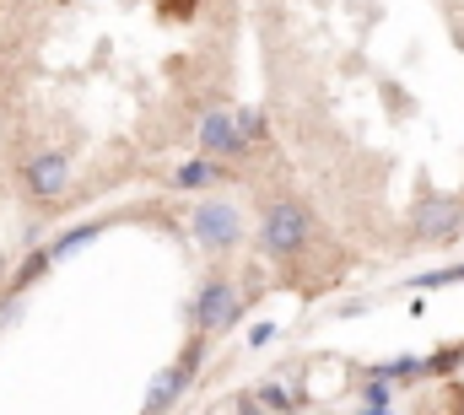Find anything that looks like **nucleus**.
Here are the masks:
<instances>
[{
  "mask_svg": "<svg viewBox=\"0 0 464 415\" xmlns=\"http://www.w3.org/2000/svg\"><path fill=\"white\" fill-rule=\"evenodd\" d=\"M254 405H259V410H292V394H286V389H281V383H265V389H259V400H254Z\"/></svg>",
  "mask_w": 464,
  "mask_h": 415,
  "instance_id": "nucleus-11",
  "label": "nucleus"
},
{
  "mask_svg": "<svg viewBox=\"0 0 464 415\" xmlns=\"http://www.w3.org/2000/svg\"><path fill=\"white\" fill-rule=\"evenodd\" d=\"M237 415H265V410H259L254 400H237Z\"/></svg>",
  "mask_w": 464,
  "mask_h": 415,
  "instance_id": "nucleus-16",
  "label": "nucleus"
},
{
  "mask_svg": "<svg viewBox=\"0 0 464 415\" xmlns=\"http://www.w3.org/2000/svg\"><path fill=\"white\" fill-rule=\"evenodd\" d=\"M367 400H372V410H389V389H383V383H372Z\"/></svg>",
  "mask_w": 464,
  "mask_h": 415,
  "instance_id": "nucleus-15",
  "label": "nucleus"
},
{
  "mask_svg": "<svg viewBox=\"0 0 464 415\" xmlns=\"http://www.w3.org/2000/svg\"><path fill=\"white\" fill-rule=\"evenodd\" d=\"M459 221H464V216H459V206H454V200H427V206H421V216H416V232H421V237H449Z\"/></svg>",
  "mask_w": 464,
  "mask_h": 415,
  "instance_id": "nucleus-6",
  "label": "nucleus"
},
{
  "mask_svg": "<svg viewBox=\"0 0 464 415\" xmlns=\"http://www.w3.org/2000/svg\"><path fill=\"white\" fill-rule=\"evenodd\" d=\"M200 146H206L211 162H217V157H232V151H243L232 113H206V119H200Z\"/></svg>",
  "mask_w": 464,
  "mask_h": 415,
  "instance_id": "nucleus-5",
  "label": "nucleus"
},
{
  "mask_svg": "<svg viewBox=\"0 0 464 415\" xmlns=\"http://www.w3.org/2000/svg\"><path fill=\"white\" fill-rule=\"evenodd\" d=\"M189 227H195V237H200L206 248H232V243H237V210L222 206V200L200 206L189 216Z\"/></svg>",
  "mask_w": 464,
  "mask_h": 415,
  "instance_id": "nucleus-3",
  "label": "nucleus"
},
{
  "mask_svg": "<svg viewBox=\"0 0 464 415\" xmlns=\"http://www.w3.org/2000/svg\"><path fill=\"white\" fill-rule=\"evenodd\" d=\"M454 281H464V265H454V270H432V275H416L411 286H454Z\"/></svg>",
  "mask_w": 464,
  "mask_h": 415,
  "instance_id": "nucleus-12",
  "label": "nucleus"
},
{
  "mask_svg": "<svg viewBox=\"0 0 464 415\" xmlns=\"http://www.w3.org/2000/svg\"><path fill=\"white\" fill-rule=\"evenodd\" d=\"M372 415H389V410H372Z\"/></svg>",
  "mask_w": 464,
  "mask_h": 415,
  "instance_id": "nucleus-17",
  "label": "nucleus"
},
{
  "mask_svg": "<svg viewBox=\"0 0 464 415\" xmlns=\"http://www.w3.org/2000/svg\"><path fill=\"white\" fill-rule=\"evenodd\" d=\"M44 270H49V254H33V259H27V265L16 270V286H27V281H38Z\"/></svg>",
  "mask_w": 464,
  "mask_h": 415,
  "instance_id": "nucleus-13",
  "label": "nucleus"
},
{
  "mask_svg": "<svg viewBox=\"0 0 464 415\" xmlns=\"http://www.w3.org/2000/svg\"><path fill=\"white\" fill-rule=\"evenodd\" d=\"M232 318H237V292H232L227 281H211L206 292H200V303H195V323L200 329H227Z\"/></svg>",
  "mask_w": 464,
  "mask_h": 415,
  "instance_id": "nucleus-4",
  "label": "nucleus"
},
{
  "mask_svg": "<svg viewBox=\"0 0 464 415\" xmlns=\"http://www.w3.org/2000/svg\"><path fill=\"white\" fill-rule=\"evenodd\" d=\"M98 232H103L98 221H87V227H76V232H65V237H60L54 248H49V259H65V254H76V248H87V243H92Z\"/></svg>",
  "mask_w": 464,
  "mask_h": 415,
  "instance_id": "nucleus-9",
  "label": "nucleus"
},
{
  "mask_svg": "<svg viewBox=\"0 0 464 415\" xmlns=\"http://www.w3.org/2000/svg\"><path fill=\"white\" fill-rule=\"evenodd\" d=\"M217 179H222V168H217L211 157H195V162H184V168L173 173L179 189H206V184H217Z\"/></svg>",
  "mask_w": 464,
  "mask_h": 415,
  "instance_id": "nucleus-8",
  "label": "nucleus"
},
{
  "mask_svg": "<svg viewBox=\"0 0 464 415\" xmlns=\"http://www.w3.org/2000/svg\"><path fill=\"white\" fill-rule=\"evenodd\" d=\"M232 124H237V140H259V135H265V113H259V108H243Z\"/></svg>",
  "mask_w": 464,
  "mask_h": 415,
  "instance_id": "nucleus-10",
  "label": "nucleus"
},
{
  "mask_svg": "<svg viewBox=\"0 0 464 415\" xmlns=\"http://www.w3.org/2000/svg\"><path fill=\"white\" fill-rule=\"evenodd\" d=\"M184 383H189V378H184L179 367L157 372V378H151V394H146V415H162L173 400H179V394H184Z\"/></svg>",
  "mask_w": 464,
  "mask_h": 415,
  "instance_id": "nucleus-7",
  "label": "nucleus"
},
{
  "mask_svg": "<svg viewBox=\"0 0 464 415\" xmlns=\"http://www.w3.org/2000/svg\"><path fill=\"white\" fill-rule=\"evenodd\" d=\"M270 340H276V323H254L248 329V345H270Z\"/></svg>",
  "mask_w": 464,
  "mask_h": 415,
  "instance_id": "nucleus-14",
  "label": "nucleus"
},
{
  "mask_svg": "<svg viewBox=\"0 0 464 415\" xmlns=\"http://www.w3.org/2000/svg\"><path fill=\"white\" fill-rule=\"evenodd\" d=\"M22 184H27L33 200H60V195L71 189V162H65L60 151H44V157H33V162L22 168Z\"/></svg>",
  "mask_w": 464,
  "mask_h": 415,
  "instance_id": "nucleus-2",
  "label": "nucleus"
},
{
  "mask_svg": "<svg viewBox=\"0 0 464 415\" xmlns=\"http://www.w3.org/2000/svg\"><path fill=\"white\" fill-rule=\"evenodd\" d=\"M308 227H314V221H308L303 206H270L265 210V248L286 259V254H297V248L308 243Z\"/></svg>",
  "mask_w": 464,
  "mask_h": 415,
  "instance_id": "nucleus-1",
  "label": "nucleus"
}]
</instances>
